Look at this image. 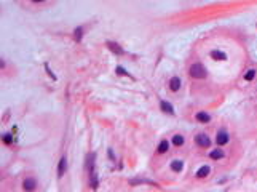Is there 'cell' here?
<instances>
[{
	"instance_id": "cell-1",
	"label": "cell",
	"mask_w": 257,
	"mask_h": 192,
	"mask_svg": "<svg viewBox=\"0 0 257 192\" xmlns=\"http://www.w3.org/2000/svg\"><path fill=\"white\" fill-rule=\"evenodd\" d=\"M189 74H190V77H192V79H206V75H208L204 66L201 63H195V64L190 66Z\"/></svg>"
},
{
	"instance_id": "cell-2",
	"label": "cell",
	"mask_w": 257,
	"mask_h": 192,
	"mask_svg": "<svg viewBox=\"0 0 257 192\" xmlns=\"http://www.w3.org/2000/svg\"><path fill=\"white\" fill-rule=\"evenodd\" d=\"M195 143L198 144L200 147H209V146H211V139L208 138V135L200 133V135L195 136Z\"/></svg>"
},
{
	"instance_id": "cell-3",
	"label": "cell",
	"mask_w": 257,
	"mask_h": 192,
	"mask_svg": "<svg viewBox=\"0 0 257 192\" xmlns=\"http://www.w3.org/2000/svg\"><path fill=\"white\" fill-rule=\"evenodd\" d=\"M180 85H182V83H180V79L179 77H173V79L169 80V90H171V91H179Z\"/></svg>"
},
{
	"instance_id": "cell-4",
	"label": "cell",
	"mask_w": 257,
	"mask_h": 192,
	"mask_svg": "<svg viewBox=\"0 0 257 192\" xmlns=\"http://www.w3.org/2000/svg\"><path fill=\"white\" fill-rule=\"evenodd\" d=\"M65 170H67V159L62 157L61 160H59V165H58V175H59V178H61V176H64Z\"/></svg>"
},
{
	"instance_id": "cell-5",
	"label": "cell",
	"mask_w": 257,
	"mask_h": 192,
	"mask_svg": "<svg viewBox=\"0 0 257 192\" xmlns=\"http://www.w3.org/2000/svg\"><path fill=\"white\" fill-rule=\"evenodd\" d=\"M195 119H196V122H200V123H208L211 120V115L208 112H198L195 115Z\"/></svg>"
},
{
	"instance_id": "cell-6",
	"label": "cell",
	"mask_w": 257,
	"mask_h": 192,
	"mask_svg": "<svg viewBox=\"0 0 257 192\" xmlns=\"http://www.w3.org/2000/svg\"><path fill=\"white\" fill-rule=\"evenodd\" d=\"M211 58L216 59V61H225L227 59V54L224 51H220V50H214L213 53H211Z\"/></svg>"
},
{
	"instance_id": "cell-7",
	"label": "cell",
	"mask_w": 257,
	"mask_h": 192,
	"mask_svg": "<svg viewBox=\"0 0 257 192\" xmlns=\"http://www.w3.org/2000/svg\"><path fill=\"white\" fill-rule=\"evenodd\" d=\"M216 141H217L219 146H224V144L228 143V135H227L225 131H219V133H217V139H216Z\"/></svg>"
},
{
	"instance_id": "cell-8",
	"label": "cell",
	"mask_w": 257,
	"mask_h": 192,
	"mask_svg": "<svg viewBox=\"0 0 257 192\" xmlns=\"http://www.w3.org/2000/svg\"><path fill=\"white\" fill-rule=\"evenodd\" d=\"M182 168H184V162L182 160H173L171 162V170L176 171V173L182 171Z\"/></svg>"
},
{
	"instance_id": "cell-9",
	"label": "cell",
	"mask_w": 257,
	"mask_h": 192,
	"mask_svg": "<svg viewBox=\"0 0 257 192\" xmlns=\"http://www.w3.org/2000/svg\"><path fill=\"white\" fill-rule=\"evenodd\" d=\"M160 107H161V110H163V112H166V114H174L173 106H171L168 101H161V103H160Z\"/></svg>"
},
{
	"instance_id": "cell-10",
	"label": "cell",
	"mask_w": 257,
	"mask_h": 192,
	"mask_svg": "<svg viewBox=\"0 0 257 192\" xmlns=\"http://www.w3.org/2000/svg\"><path fill=\"white\" fill-rule=\"evenodd\" d=\"M184 143H185V139H184L182 135H174V136H173V144L176 146V147H180V146H184Z\"/></svg>"
},
{
	"instance_id": "cell-11",
	"label": "cell",
	"mask_w": 257,
	"mask_h": 192,
	"mask_svg": "<svg viewBox=\"0 0 257 192\" xmlns=\"http://www.w3.org/2000/svg\"><path fill=\"white\" fill-rule=\"evenodd\" d=\"M209 171H211V168L208 165H204V166H201V168L196 171V176H198V178H206V176L209 175Z\"/></svg>"
},
{
	"instance_id": "cell-12",
	"label": "cell",
	"mask_w": 257,
	"mask_h": 192,
	"mask_svg": "<svg viewBox=\"0 0 257 192\" xmlns=\"http://www.w3.org/2000/svg\"><path fill=\"white\" fill-rule=\"evenodd\" d=\"M209 157L213 159V160H220V159H224V152L220 149H216V150H211V154H209Z\"/></svg>"
},
{
	"instance_id": "cell-13",
	"label": "cell",
	"mask_w": 257,
	"mask_h": 192,
	"mask_svg": "<svg viewBox=\"0 0 257 192\" xmlns=\"http://www.w3.org/2000/svg\"><path fill=\"white\" fill-rule=\"evenodd\" d=\"M23 187H24V190H32V189H35V181L34 179H26L23 183Z\"/></svg>"
},
{
	"instance_id": "cell-14",
	"label": "cell",
	"mask_w": 257,
	"mask_h": 192,
	"mask_svg": "<svg viewBox=\"0 0 257 192\" xmlns=\"http://www.w3.org/2000/svg\"><path fill=\"white\" fill-rule=\"evenodd\" d=\"M107 47H109L110 50H112L113 53H117V54H123V50L120 48L117 43H113V42H109V43H107Z\"/></svg>"
},
{
	"instance_id": "cell-15",
	"label": "cell",
	"mask_w": 257,
	"mask_h": 192,
	"mask_svg": "<svg viewBox=\"0 0 257 192\" xmlns=\"http://www.w3.org/2000/svg\"><path fill=\"white\" fill-rule=\"evenodd\" d=\"M168 149H169V143H168L166 139H163V141L160 143V146H158V152H160V154H165Z\"/></svg>"
},
{
	"instance_id": "cell-16",
	"label": "cell",
	"mask_w": 257,
	"mask_h": 192,
	"mask_svg": "<svg viewBox=\"0 0 257 192\" xmlns=\"http://www.w3.org/2000/svg\"><path fill=\"white\" fill-rule=\"evenodd\" d=\"M254 75H255V69H249L248 72L244 74V79L248 80V82H251V80L254 79Z\"/></svg>"
},
{
	"instance_id": "cell-17",
	"label": "cell",
	"mask_w": 257,
	"mask_h": 192,
	"mask_svg": "<svg viewBox=\"0 0 257 192\" xmlns=\"http://www.w3.org/2000/svg\"><path fill=\"white\" fill-rule=\"evenodd\" d=\"M75 40H77V42H80V40H82V37H83V29L82 27H77L75 29Z\"/></svg>"
},
{
	"instance_id": "cell-18",
	"label": "cell",
	"mask_w": 257,
	"mask_h": 192,
	"mask_svg": "<svg viewBox=\"0 0 257 192\" xmlns=\"http://www.w3.org/2000/svg\"><path fill=\"white\" fill-rule=\"evenodd\" d=\"M3 143H7V144L11 143V135H3Z\"/></svg>"
},
{
	"instance_id": "cell-19",
	"label": "cell",
	"mask_w": 257,
	"mask_h": 192,
	"mask_svg": "<svg viewBox=\"0 0 257 192\" xmlns=\"http://www.w3.org/2000/svg\"><path fill=\"white\" fill-rule=\"evenodd\" d=\"M117 74H120V75H128V74H126V70H125L123 67H120V66L117 67Z\"/></svg>"
},
{
	"instance_id": "cell-20",
	"label": "cell",
	"mask_w": 257,
	"mask_h": 192,
	"mask_svg": "<svg viewBox=\"0 0 257 192\" xmlns=\"http://www.w3.org/2000/svg\"><path fill=\"white\" fill-rule=\"evenodd\" d=\"M34 3H42V2H45V0H32Z\"/></svg>"
}]
</instances>
